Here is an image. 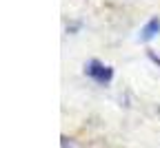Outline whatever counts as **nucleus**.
<instances>
[{
    "mask_svg": "<svg viewBox=\"0 0 160 148\" xmlns=\"http://www.w3.org/2000/svg\"><path fill=\"white\" fill-rule=\"evenodd\" d=\"M85 73H87L91 80H96L98 84H107V82H111V77H113V69L107 67V64H102V62H98V60H89V62H87Z\"/></svg>",
    "mask_w": 160,
    "mask_h": 148,
    "instance_id": "obj_1",
    "label": "nucleus"
},
{
    "mask_svg": "<svg viewBox=\"0 0 160 148\" xmlns=\"http://www.w3.org/2000/svg\"><path fill=\"white\" fill-rule=\"evenodd\" d=\"M158 33H160V20H158V18H151L149 22L140 29V35H138V38L142 40V42H149V40H153Z\"/></svg>",
    "mask_w": 160,
    "mask_h": 148,
    "instance_id": "obj_2",
    "label": "nucleus"
}]
</instances>
